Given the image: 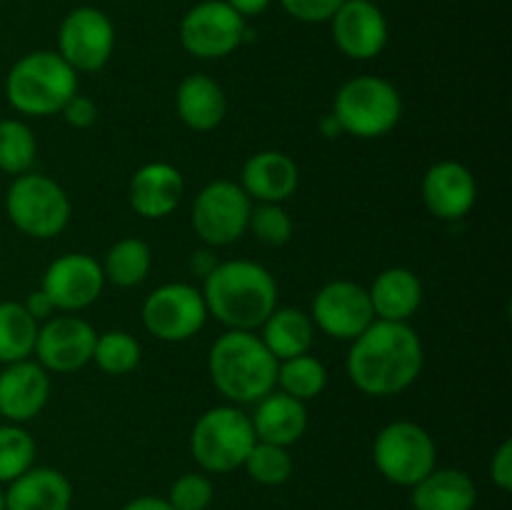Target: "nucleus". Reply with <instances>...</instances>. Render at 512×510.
<instances>
[{"mask_svg":"<svg viewBox=\"0 0 512 510\" xmlns=\"http://www.w3.org/2000/svg\"><path fill=\"white\" fill-rule=\"evenodd\" d=\"M350 343L348 375L365 395L403 393L423 370V343L408 323L373 320Z\"/></svg>","mask_w":512,"mask_h":510,"instance_id":"1","label":"nucleus"},{"mask_svg":"<svg viewBox=\"0 0 512 510\" xmlns=\"http://www.w3.org/2000/svg\"><path fill=\"white\" fill-rule=\"evenodd\" d=\"M203 300L208 313L230 330H253L260 328L278 305V285L263 265L253 260H228L205 275Z\"/></svg>","mask_w":512,"mask_h":510,"instance_id":"2","label":"nucleus"},{"mask_svg":"<svg viewBox=\"0 0 512 510\" xmlns=\"http://www.w3.org/2000/svg\"><path fill=\"white\" fill-rule=\"evenodd\" d=\"M210 378L233 403H258L278 383V360L253 330H228L210 348Z\"/></svg>","mask_w":512,"mask_h":510,"instance_id":"3","label":"nucleus"},{"mask_svg":"<svg viewBox=\"0 0 512 510\" xmlns=\"http://www.w3.org/2000/svg\"><path fill=\"white\" fill-rule=\"evenodd\" d=\"M78 93V73L50 50L23 55L5 78L8 103L23 115H53Z\"/></svg>","mask_w":512,"mask_h":510,"instance_id":"4","label":"nucleus"},{"mask_svg":"<svg viewBox=\"0 0 512 510\" xmlns=\"http://www.w3.org/2000/svg\"><path fill=\"white\" fill-rule=\"evenodd\" d=\"M258 443L253 423L233 405L210 408L195 420L190 450L198 465L208 473H228L243 468L250 448Z\"/></svg>","mask_w":512,"mask_h":510,"instance_id":"5","label":"nucleus"},{"mask_svg":"<svg viewBox=\"0 0 512 510\" xmlns=\"http://www.w3.org/2000/svg\"><path fill=\"white\" fill-rule=\"evenodd\" d=\"M333 115L343 133L355 138H380L398 125L403 115V100L393 83L378 75H360L348 80L335 95Z\"/></svg>","mask_w":512,"mask_h":510,"instance_id":"6","label":"nucleus"},{"mask_svg":"<svg viewBox=\"0 0 512 510\" xmlns=\"http://www.w3.org/2000/svg\"><path fill=\"white\" fill-rule=\"evenodd\" d=\"M8 218L30 238H53L70 220V200L55 180L40 173H23L5 195Z\"/></svg>","mask_w":512,"mask_h":510,"instance_id":"7","label":"nucleus"},{"mask_svg":"<svg viewBox=\"0 0 512 510\" xmlns=\"http://www.w3.org/2000/svg\"><path fill=\"white\" fill-rule=\"evenodd\" d=\"M435 458L438 453H435L433 435L413 420H395L375 435V468L395 485L413 488L418 480L433 473Z\"/></svg>","mask_w":512,"mask_h":510,"instance_id":"8","label":"nucleus"},{"mask_svg":"<svg viewBox=\"0 0 512 510\" xmlns=\"http://www.w3.org/2000/svg\"><path fill=\"white\" fill-rule=\"evenodd\" d=\"M248 25L225 0H203L180 20V43L190 55L203 60L225 58L248 38Z\"/></svg>","mask_w":512,"mask_h":510,"instance_id":"9","label":"nucleus"},{"mask_svg":"<svg viewBox=\"0 0 512 510\" xmlns=\"http://www.w3.org/2000/svg\"><path fill=\"white\" fill-rule=\"evenodd\" d=\"M115 48V28L98 8L70 10L58 30V55L75 73H95L110 60Z\"/></svg>","mask_w":512,"mask_h":510,"instance_id":"10","label":"nucleus"},{"mask_svg":"<svg viewBox=\"0 0 512 510\" xmlns=\"http://www.w3.org/2000/svg\"><path fill=\"white\" fill-rule=\"evenodd\" d=\"M248 193L238 183L215 180L198 193L193 203V228L208 245H230L248 230Z\"/></svg>","mask_w":512,"mask_h":510,"instance_id":"11","label":"nucleus"},{"mask_svg":"<svg viewBox=\"0 0 512 510\" xmlns=\"http://www.w3.org/2000/svg\"><path fill=\"white\" fill-rule=\"evenodd\" d=\"M208 308L200 290L188 283L160 285L143 303V323L165 343H183L203 328Z\"/></svg>","mask_w":512,"mask_h":510,"instance_id":"12","label":"nucleus"},{"mask_svg":"<svg viewBox=\"0 0 512 510\" xmlns=\"http://www.w3.org/2000/svg\"><path fill=\"white\" fill-rule=\"evenodd\" d=\"M313 320L330 338L355 340L375 320L368 290L350 280L323 285L313 300Z\"/></svg>","mask_w":512,"mask_h":510,"instance_id":"13","label":"nucleus"},{"mask_svg":"<svg viewBox=\"0 0 512 510\" xmlns=\"http://www.w3.org/2000/svg\"><path fill=\"white\" fill-rule=\"evenodd\" d=\"M98 333L93 325L75 315H60L38 328L35 350L40 365L53 373H73L93 360Z\"/></svg>","mask_w":512,"mask_h":510,"instance_id":"14","label":"nucleus"},{"mask_svg":"<svg viewBox=\"0 0 512 510\" xmlns=\"http://www.w3.org/2000/svg\"><path fill=\"white\" fill-rule=\"evenodd\" d=\"M103 283V265L85 253H68L48 265L40 290L48 295L53 308L83 310L98 300Z\"/></svg>","mask_w":512,"mask_h":510,"instance_id":"15","label":"nucleus"},{"mask_svg":"<svg viewBox=\"0 0 512 510\" xmlns=\"http://www.w3.org/2000/svg\"><path fill=\"white\" fill-rule=\"evenodd\" d=\"M330 23L338 50L353 60L375 58L388 45V20L373 0H343Z\"/></svg>","mask_w":512,"mask_h":510,"instance_id":"16","label":"nucleus"},{"mask_svg":"<svg viewBox=\"0 0 512 510\" xmlns=\"http://www.w3.org/2000/svg\"><path fill=\"white\" fill-rule=\"evenodd\" d=\"M50 395L48 370L33 360L8 363L0 373V415L10 423H28L45 408Z\"/></svg>","mask_w":512,"mask_h":510,"instance_id":"17","label":"nucleus"},{"mask_svg":"<svg viewBox=\"0 0 512 510\" xmlns=\"http://www.w3.org/2000/svg\"><path fill=\"white\" fill-rule=\"evenodd\" d=\"M478 195L473 173L463 163L440 160L423 178V203L435 218L460 220L470 213Z\"/></svg>","mask_w":512,"mask_h":510,"instance_id":"18","label":"nucleus"},{"mask_svg":"<svg viewBox=\"0 0 512 510\" xmlns=\"http://www.w3.org/2000/svg\"><path fill=\"white\" fill-rule=\"evenodd\" d=\"M183 175L170 163H148L130 180V205L138 215L160 220L183 200Z\"/></svg>","mask_w":512,"mask_h":510,"instance_id":"19","label":"nucleus"},{"mask_svg":"<svg viewBox=\"0 0 512 510\" xmlns=\"http://www.w3.org/2000/svg\"><path fill=\"white\" fill-rule=\"evenodd\" d=\"M298 165L280 150H263L245 160L243 185L250 200L260 203H283L298 190Z\"/></svg>","mask_w":512,"mask_h":510,"instance_id":"20","label":"nucleus"},{"mask_svg":"<svg viewBox=\"0 0 512 510\" xmlns=\"http://www.w3.org/2000/svg\"><path fill=\"white\" fill-rule=\"evenodd\" d=\"M73 488L53 468H30L5 490V510H70Z\"/></svg>","mask_w":512,"mask_h":510,"instance_id":"21","label":"nucleus"},{"mask_svg":"<svg viewBox=\"0 0 512 510\" xmlns=\"http://www.w3.org/2000/svg\"><path fill=\"white\" fill-rule=\"evenodd\" d=\"M255 430V438L260 443L288 445L298 443L308 428V410L305 403L295 400L288 393H268L258 400L255 415L250 418Z\"/></svg>","mask_w":512,"mask_h":510,"instance_id":"22","label":"nucleus"},{"mask_svg":"<svg viewBox=\"0 0 512 510\" xmlns=\"http://www.w3.org/2000/svg\"><path fill=\"white\" fill-rule=\"evenodd\" d=\"M175 108H178L180 120L188 128L205 133V130H213L223 123L225 113H228V98L213 78L193 73L178 85Z\"/></svg>","mask_w":512,"mask_h":510,"instance_id":"23","label":"nucleus"},{"mask_svg":"<svg viewBox=\"0 0 512 510\" xmlns=\"http://www.w3.org/2000/svg\"><path fill=\"white\" fill-rule=\"evenodd\" d=\"M368 295L375 318L405 323L423 303V283L413 270L388 268L375 278Z\"/></svg>","mask_w":512,"mask_h":510,"instance_id":"24","label":"nucleus"},{"mask_svg":"<svg viewBox=\"0 0 512 510\" xmlns=\"http://www.w3.org/2000/svg\"><path fill=\"white\" fill-rule=\"evenodd\" d=\"M478 500L473 478L463 470H433L413 485L415 510H473Z\"/></svg>","mask_w":512,"mask_h":510,"instance_id":"25","label":"nucleus"},{"mask_svg":"<svg viewBox=\"0 0 512 510\" xmlns=\"http://www.w3.org/2000/svg\"><path fill=\"white\" fill-rule=\"evenodd\" d=\"M265 348L275 355V360H288L305 355L313 345V320L298 308L273 310L263 323Z\"/></svg>","mask_w":512,"mask_h":510,"instance_id":"26","label":"nucleus"},{"mask_svg":"<svg viewBox=\"0 0 512 510\" xmlns=\"http://www.w3.org/2000/svg\"><path fill=\"white\" fill-rule=\"evenodd\" d=\"M38 340V320L23 308V303H0V363L28 360Z\"/></svg>","mask_w":512,"mask_h":510,"instance_id":"27","label":"nucleus"},{"mask_svg":"<svg viewBox=\"0 0 512 510\" xmlns=\"http://www.w3.org/2000/svg\"><path fill=\"white\" fill-rule=\"evenodd\" d=\"M150 263H153V255H150L148 243L138 238H123L105 255L103 275L118 288H133L148 278Z\"/></svg>","mask_w":512,"mask_h":510,"instance_id":"28","label":"nucleus"},{"mask_svg":"<svg viewBox=\"0 0 512 510\" xmlns=\"http://www.w3.org/2000/svg\"><path fill=\"white\" fill-rule=\"evenodd\" d=\"M278 383L283 385V393L293 395L295 400L305 403L323 393L328 383L325 365L313 355H298V358L280 360L278 363Z\"/></svg>","mask_w":512,"mask_h":510,"instance_id":"29","label":"nucleus"},{"mask_svg":"<svg viewBox=\"0 0 512 510\" xmlns=\"http://www.w3.org/2000/svg\"><path fill=\"white\" fill-rule=\"evenodd\" d=\"M35 135L23 120H0V173L23 175L35 160Z\"/></svg>","mask_w":512,"mask_h":510,"instance_id":"30","label":"nucleus"},{"mask_svg":"<svg viewBox=\"0 0 512 510\" xmlns=\"http://www.w3.org/2000/svg\"><path fill=\"white\" fill-rule=\"evenodd\" d=\"M93 360L108 375H125L138 368L140 343L125 330H108L95 338Z\"/></svg>","mask_w":512,"mask_h":510,"instance_id":"31","label":"nucleus"},{"mask_svg":"<svg viewBox=\"0 0 512 510\" xmlns=\"http://www.w3.org/2000/svg\"><path fill=\"white\" fill-rule=\"evenodd\" d=\"M35 440L20 425H0V483H10L33 468Z\"/></svg>","mask_w":512,"mask_h":510,"instance_id":"32","label":"nucleus"},{"mask_svg":"<svg viewBox=\"0 0 512 510\" xmlns=\"http://www.w3.org/2000/svg\"><path fill=\"white\" fill-rule=\"evenodd\" d=\"M243 468L253 480L263 485H283L293 475V458L283 445L255 443L245 458Z\"/></svg>","mask_w":512,"mask_h":510,"instance_id":"33","label":"nucleus"},{"mask_svg":"<svg viewBox=\"0 0 512 510\" xmlns=\"http://www.w3.org/2000/svg\"><path fill=\"white\" fill-rule=\"evenodd\" d=\"M248 228L265 245H285L293 238V220L280 203H260L250 210Z\"/></svg>","mask_w":512,"mask_h":510,"instance_id":"34","label":"nucleus"},{"mask_svg":"<svg viewBox=\"0 0 512 510\" xmlns=\"http://www.w3.org/2000/svg\"><path fill=\"white\" fill-rule=\"evenodd\" d=\"M213 500V483L200 473H185L170 488L168 503L173 510H205Z\"/></svg>","mask_w":512,"mask_h":510,"instance_id":"35","label":"nucleus"},{"mask_svg":"<svg viewBox=\"0 0 512 510\" xmlns=\"http://www.w3.org/2000/svg\"><path fill=\"white\" fill-rule=\"evenodd\" d=\"M285 13L300 23H325L343 5V0H280Z\"/></svg>","mask_w":512,"mask_h":510,"instance_id":"36","label":"nucleus"},{"mask_svg":"<svg viewBox=\"0 0 512 510\" xmlns=\"http://www.w3.org/2000/svg\"><path fill=\"white\" fill-rule=\"evenodd\" d=\"M60 113H63L65 123L73 125V128H90V125L98 120V108H95L93 100L85 98V95H78V93H75L73 98L63 105V110H60Z\"/></svg>","mask_w":512,"mask_h":510,"instance_id":"37","label":"nucleus"},{"mask_svg":"<svg viewBox=\"0 0 512 510\" xmlns=\"http://www.w3.org/2000/svg\"><path fill=\"white\" fill-rule=\"evenodd\" d=\"M490 475H493V483L500 490H512V440H505L493 455V463H490Z\"/></svg>","mask_w":512,"mask_h":510,"instance_id":"38","label":"nucleus"},{"mask_svg":"<svg viewBox=\"0 0 512 510\" xmlns=\"http://www.w3.org/2000/svg\"><path fill=\"white\" fill-rule=\"evenodd\" d=\"M23 308L28 310L35 320H48L55 310L53 303H50V298L43 293V290H35V293H30L28 298H25Z\"/></svg>","mask_w":512,"mask_h":510,"instance_id":"39","label":"nucleus"},{"mask_svg":"<svg viewBox=\"0 0 512 510\" xmlns=\"http://www.w3.org/2000/svg\"><path fill=\"white\" fill-rule=\"evenodd\" d=\"M233 10H238L243 18H253V15H260L268 10L270 0H225Z\"/></svg>","mask_w":512,"mask_h":510,"instance_id":"40","label":"nucleus"},{"mask_svg":"<svg viewBox=\"0 0 512 510\" xmlns=\"http://www.w3.org/2000/svg\"><path fill=\"white\" fill-rule=\"evenodd\" d=\"M123 510H173V505L163 498H153V495H143V498H135L125 505Z\"/></svg>","mask_w":512,"mask_h":510,"instance_id":"41","label":"nucleus"},{"mask_svg":"<svg viewBox=\"0 0 512 510\" xmlns=\"http://www.w3.org/2000/svg\"><path fill=\"white\" fill-rule=\"evenodd\" d=\"M320 135H325V138H338V135H343V128H340L338 118L333 113L320 120Z\"/></svg>","mask_w":512,"mask_h":510,"instance_id":"42","label":"nucleus"},{"mask_svg":"<svg viewBox=\"0 0 512 510\" xmlns=\"http://www.w3.org/2000/svg\"><path fill=\"white\" fill-rule=\"evenodd\" d=\"M0 510H5V493L0 490Z\"/></svg>","mask_w":512,"mask_h":510,"instance_id":"43","label":"nucleus"}]
</instances>
